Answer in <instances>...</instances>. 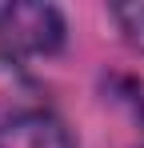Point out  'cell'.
Here are the masks:
<instances>
[{"label": "cell", "mask_w": 144, "mask_h": 148, "mask_svg": "<svg viewBox=\"0 0 144 148\" xmlns=\"http://www.w3.org/2000/svg\"><path fill=\"white\" fill-rule=\"evenodd\" d=\"M112 20L120 24L124 40L136 44L144 52V0H132V4H112Z\"/></svg>", "instance_id": "cell-3"}, {"label": "cell", "mask_w": 144, "mask_h": 148, "mask_svg": "<svg viewBox=\"0 0 144 148\" xmlns=\"http://www.w3.org/2000/svg\"><path fill=\"white\" fill-rule=\"evenodd\" d=\"M0 44L12 56H48L64 44V16L52 4H4Z\"/></svg>", "instance_id": "cell-2"}, {"label": "cell", "mask_w": 144, "mask_h": 148, "mask_svg": "<svg viewBox=\"0 0 144 148\" xmlns=\"http://www.w3.org/2000/svg\"><path fill=\"white\" fill-rule=\"evenodd\" d=\"M0 148H76L48 92L12 56H0Z\"/></svg>", "instance_id": "cell-1"}]
</instances>
